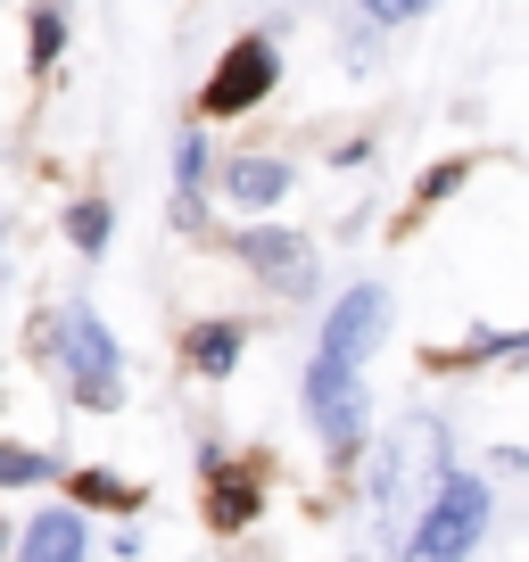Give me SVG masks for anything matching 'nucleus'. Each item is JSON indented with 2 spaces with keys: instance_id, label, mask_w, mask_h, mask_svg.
<instances>
[{
  "instance_id": "nucleus-1",
  "label": "nucleus",
  "mask_w": 529,
  "mask_h": 562,
  "mask_svg": "<svg viewBox=\"0 0 529 562\" xmlns=\"http://www.w3.org/2000/svg\"><path fill=\"white\" fill-rule=\"evenodd\" d=\"M480 529H488V488L463 472H447L439 488H430L423 521L406 529V546H397V562H463L480 546Z\"/></svg>"
},
{
  "instance_id": "nucleus-2",
  "label": "nucleus",
  "mask_w": 529,
  "mask_h": 562,
  "mask_svg": "<svg viewBox=\"0 0 529 562\" xmlns=\"http://www.w3.org/2000/svg\"><path fill=\"white\" fill-rule=\"evenodd\" d=\"M58 356H67V389L91 405V414H108V405L124 397V381H116V339H108V323L91 315V306H67V323H58Z\"/></svg>"
},
{
  "instance_id": "nucleus-3",
  "label": "nucleus",
  "mask_w": 529,
  "mask_h": 562,
  "mask_svg": "<svg viewBox=\"0 0 529 562\" xmlns=\"http://www.w3.org/2000/svg\"><path fill=\"white\" fill-rule=\"evenodd\" d=\"M306 422L323 430L331 463H348L356 447H364V381H356V372H339V364H323V356H315V372H306Z\"/></svg>"
},
{
  "instance_id": "nucleus-4",
  "label": "nucleus",
  "mask_w": 529,
  "mask_h": 562,
  "mask_svg": "<svg viewBox=\"0 0 529 562\" xmlns=\"http://www.w3.org/2000/svg\"><path fill=\"white\" fill-rule=\"evenodd\" d=\"M273 75H282V50H273L264 34H248V42H232V50H224V67L207 75L199 108H207V116H248V108H257L264 91H273Z\"/></svg>"
},
{
  "instance_id": "nucleus-5",
  "label": "nucleus",
  "mask_w": 529,
  "mask_h": 562,
  "mask_svg": "<svg viewBox=\"0 0 529 562\" xmlns=\"http://www.w3.org/2000/svg\"><path fill=\"white\" fill-rule=\"evenodd\" d=\"M389 339V290L381 281H356L348 299L331 306V331H323V364H339V372H356L372 348Z\"/></svg>"
},
{
  "instance_id": "nucleus-6",
  "label": "nucleus",
  "mask_w": 529,
  "mask_h": 562,
  "mask_svg": "<svg viewBox=\"0 0 529 562\" xmlns=\"http://www.w3.org/2000/svg\"><path fill=\"white\" fill-rule=\"evenodd\" d=\"M240 265H257V281H273L282 299L315 290V248L299 232H240Z\"/></svg>"
},
{
  "instance_id": "nucleus-7",
  "label": "nucleus",
  "mask_w": 529,
  "mask_h": 562,
  "mask_svg": "<svg viewBox=\"0 0 529 562\" xmlns=\"http://www.w3.org/2000/svg\"><path fill=\"white\" fill-rule=\"evenodd\" d=\"M199 472H207V521L224 529V538L257 521V505H264V463H224V456H207Z\"/></svg>"
},
{
  "instance_id": "nucleus-8",
  "label": "nucleus",
  "mask_w": 529,
  "mask_h": 562,
  "mask_svg": "<svg viewBox=\"0 0 529 562\" xmlns=\"http://www.w3.org/2000/svg\"><path fill=\"white\" fill-rule=\"evenodd\" d=\"M18 562H83V513L58 505V513H42V521H25Z\"/></svg>"
},
{
  "instance_id": "nucleus-9",
  "label": "nucleus",
  "mask_w": 529,
  "mask_h": 562,
  "mask_svg": "<svg viewBox=\"0 0 529 562\" xmlns=\"http://www.w3.org/2000/svg\"><path fill=\"white\" fill-rule=\"evenodd\" d=\"M282 191H290V166H273V158H240L232 166V199H240V207H273Z\"/></svg>"
},
{
  "instance_id": "nucleus-10",
  "label": "nucleus",
  "mask_w": 529,
  "mask_h": 562,
  "mask_svg": "<svg viewBox=\"0 0 529 562\" xmlns=\"http://www.w3.org/2000/svg\"><path fill=\"white\" fill-rule=\"evenodd\" d=\"M199 182H207V140L182 133V140H175V191H182L175 224H199Z\"/></svg>"
},
{
  "instance_id": "nucleus-11",
  "label": "nucleus",
  "mask_w": 529,
  "mask_h": 562,
  "mask_svg": "<svg viewBox=\"0 0 529 562\" xmlns=\"http://www.w3.org/2000/svg\"><path fill=\"white\" fill-rule=\"evenodd\" d=\"M191 364L224 381V372L240 364V323H207V331H191Z\"/></svg>"
},
{
  "instance_id": "nucleus-12",
  "label": "nucleus",
  "mask_w": 529,
  "mask_h": 562,
  "mask_svg": "<svg viewBox=\"0 0 529 562\" xmlns=\"http://www.w3.org/2000/svg\"><path fill=\"white\" fill-rule=\"evenodd\" d=\"M75 505H91V513H133L142 505V488H124V480H108V472H75Z\"/></svg>"
},
{
  "instance_id": "nucleus-13",
  "label": "nucleus",
  "mask_w": 529,
  "mask_h": 562,
  "mask_svg": "<svg viewBox=\"0 0 529 562\" xmlns=\"http://www.w3.org/2000/svg\"><path fill=\"white\" fill-rule=\"evenodd\" d=\"M58 463L42 456V447H9L0 439V488H34V480H50Z\"/></svg>"
},
{
  "instance_id": "nucleus-14",
  "label": "nucleus",
  "mask_w": 529,
  "mask_h": 562,
  "mask_svg": "<svg viewBox=\"0 0 529 562\" xmlns=\"http://www.w3.org/2000/svg\"><path fill=\"white\" fill-rule=\"evenodd\" d=\"M67 232H75V248H91V257H100V248H108V199H75V207H67Z\"/></svg>"
},
{
  "instance_id": "nucleus-15",
  "label": "nucleus",
  "mask_w": 529,
  "mask_h": 562,
  "mask_svg": "<svg viewBox=\"0 0 529 562\" xmlns=\"http://www.w3.org/2000/svg\"><path fill=\"white\" fill-rule=\"evenodd\" d=\"M58 42H67V18H58V9H34V67L42 75L58 67Z\"/></svg>"
},
{
  "instance_id": "nucleus-16",
  "label": "nucleus",
  "mask_w": 529,
  "mask_h": 562,
  "mask_svg": "<svg viewBox=\"0 0 529 562\" xmlns=\"http://www.w3.org/2000/svg\"><path fill=\"white\" fill-rule=\"evenodd\" d=\"M463 175H472V166H430V175H423V199H447Z\"/></svg>"
},
{
  "instance_id": "nucleus-17",
  "label": "nucleus",
  "mask_w": 529,
  "mask_h": 562,
  "mask_svg": "<svg viewBox=\"0 0 529 562\" xmlns=\"http://www.w3.org/2000/svg\"><path fill=\"white\" fill-rule=\"evenodd\" d=\"M364 9H372L381 25H397V18H423V0H364Z\"/></svg>"
}]
</instances>
